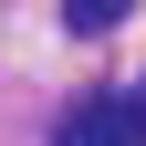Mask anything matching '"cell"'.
Segmentation results:
<instances>
[{
	"instance_id": "1",
	"label": "cell",
	"mask_w": 146,
	"mask_h": 146,
	"mask_svg": "<svg viewBox=\"0 0 146 146\" xmlns=\"http://www.w3.org/2000/svg\"><path fill=\"white\" fill-rule=\"evenodd\" d=\"M63 136H146V84H125V94H84L63 115Z\"/></svg>"
},
{
	"instance_id": "2",
	"label": "cell",
	"mask_w": 146,
	"mask_h": 146,
	"mask_svg": "<svg viewBox=\"0 0 146 146\" xmlns=\"http://www.w3.org/2000/svg\"><path fill=\"white\" fill-rule=\"evenodd\" d=\"M63 21H73V31H115V21H125V0H63Z\"/></svg>"
}]
</instances>
